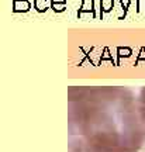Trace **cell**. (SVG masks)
Here are the masks:
<instances>
[{
    "mask_svg": "<svg viewBox=\"0 0 145 152\" xmlns=\"http://www.w3.org/2000/svg\"><path fill=\"white\" fill-rule=\"evenodd\" d=\"M138 106H140V113H141V117H142V121L145 124V87H142V90L140 92Z\"/></svg>",
    "mask_w": 145,
    "mask_h": 152,
    "instance_id": "obj_2",
    "label": "cell"
},
{
    "mask_svg": "<svg viewBox=\"0 0 145 152\" xmlns=\"http://www.w3.org/2000/svg\"><path fill=\"white\" fill-rule=\"evenodd\" d=\"M70 152H138L145 124L138 99L125 87L68 90Z\"/></svg>",
    "mask_w": 145,
    "mask_h": 152,
    "instance_id": "obj_1",
    "label": "cell"
}]
</instances>
